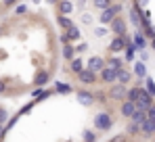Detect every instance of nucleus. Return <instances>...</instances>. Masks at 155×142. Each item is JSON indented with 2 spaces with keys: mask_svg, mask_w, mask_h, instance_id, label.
Instances as JSON below:
<instances>
[{
  "mask_svg": "<svg viewBox=\"0 0 155 142\" xmlns=\"http://www.w3.org/2000/svg\"><path fill=\"white\" fill-rule=\"evenodd\" d=\"M122 13V4H109V6H105L101 8V15H99V19H101V23H109L113 17H117Z\"/></svg>",
  "mask_w": 155,
  "mask_h": 142,
  "instance_id": "f257e3e1",
  "label": "nucleus"
},
{
  "mask_svg": "<svg viewBox=\"0 0 155 142\" xmlns=\"http://www.w3.org/2000/svg\"><path fill=\"white\" fill-rule=\"evenodd\" d=\"M111 125H113V119H111V115L109 113H97V117H94V127L97 130H111Z\"/></svg>",
  "mask_w": 155,
  "mask_h": 142,
  "instance_id": "f03ea898",
  "label": "nucleus"
},
{
  "mask_svg": "<svg viewBox=\"0 0 155 142\" xmlns=\"http://www.w3.org/2000/svg\"><path fill=\"white\" fill-rule=\"evenodd\" d=\"M153 102V94H149L147 92V88H138V98H136V107H140V109H147L149 105Z\"/></svg>",
  "mask_w": 155,
  "mask_h": 142,
  "instance_id": "7ed1b4c3",
  "label": "nucleus"
},
{
  "mask_svg": "<svg viewBox=\"0 0 155 142\" xmlns=\"http://www.w3.org/2000/svg\"><path fill=\"white\" fill-rule=\"evenodd\" d=\"M126 84H115V86H111V90H109V98L111 100H124L126 98Z\"/></svg>",
  "mask_w": 155,
  "mask_h": 142,
  "instance_id": "20e7f679",
  "label": "nucleus"
},
{
  "mask_svg": "<svg viewBox=\"0 0 155 142\" xmlns=\"http://www.w3.org/2000/svg\"><path fill=\"white\" fill-rule=\"evenodd\" d=\"M78 79L82 82V84H86V86H92L94 82H97V73L94 71H90L88 67L82 71H78Z\"/></svg>",
  "mask_w": 155,
  "mask_h": 142,
  "instance_id": "39448f33",
  "label": "nucleus"
},
{
  "mask_svg": "<svg viewBox=\"0 0 155 142\" xmlns=\"http://www.w3.org/2000/svg\"><path fill=\"white\" fill-rule=\"evenodd\" d=\"M109 23H111V31H113L115 36H124V34H126V21H124V19L113 17Z\"/></svg>",
  "mask_w": 155,
  "mask_h": 142,
  "instance_id": "423d86ee",
  "label": "nucleus"
},
{
  "mask_svg": "<svg viewBox=\"0 0 155 142\" xmlns=\"http://www.w3.org/2000/svg\"><path fill=\"white\" fill-rule=\"evenodd\" d=\"M124 48H126V36H115V38L111 40V44H109V50L115 52V54L122 52Z\"/></svg>",
  "mask_w": 155,
  "mask_h": 142,
  "instance_id": "0eeeda50",
  "label": "nucleus"
},
{
  "mask_svg": "<svg viewBox=\"0 0 155 142\" xmlns=\"http://www.w3.org/2000/svg\"><path fill=\"white\" fill-rule=\"evenodd\" d=\"M76 96H78V102H80V105H84V107H90V105L94 102V94H92V92L80 90V92H76Z\"/></svg>",
  "mask_w": 155,
  "mask_h": 142,
  "instance_id": "6e6552de",
  "label": "nucleus"
},
{
  "mask_svg": "<svg viewBox=\"0 0 155 142\" xmlns=\"http://www.w3.org/2000/svg\"><path fill=\"white\" fill-rule=\"evenodd\" d=\"M86 67H88L90 71H94V73H99V71L105 67V59L103 56H92V59L86 63Z\"/></svg>",
  "mask_w": 155,
  "mask_h": 142,
  "instance_id": "1a4fd4ad",
  "label": "nucleus"
},
{
  "mask_svg": "<svg viewBox=\"0 0 155 142\" xmlns=\"http://www.w3.org/2000/svg\"><path fill=\"white\" fill-rule=\"evenodd\" d=\"M99 73H101V82H105V84H113L115 82V69H111L109 65L103 67Z\"/></svg>",
  "mask_w": 155,
  "mask_h": 142,
  "instance_id": "9d476101",
  "label": "nucleus"
},
{
  "mask_svg": "<svg viewBox=\"0 0 155 142\" xmlns=\"http://www.w3.org/2000/svg\"><path fill=\"white\" fill-rule=\"evenodd\" d=\"M130 21L136 25L138 29H143V15H140V8H138L136 4H134V6H132V11H130Z\"/></svg>",
  "mask_w": 155,
  "mask_h": 142,
  "instance_id": "9b49d317",
  "label": "nucleus"
},
{
  "mask_svg": "<svg viewBox=\"0 0 155 142\" xmlns=\"http://www.w3.org/2000/svg\"><path fill=\"white\" fill-rule=\"evenodd\" d=\"M130 79H132V73H130L126 67L115 69V82H120V84H128Z\"/></svg>",
  "mask_w": 155,
  "mask_h": 142,
  "instance_id": "f8f14e48",
  "label": "nucleus"
},
{
  "mask_svg": "<svg viewBox=\"0 0 155 142\" xmlns=\"http://www.w3.org/2000/svg\"><path fill=\"white\" fill-rule=\"evenodd\" d=\"M134 109H136V105L128 100V98H124V102H122V109H120V113L124 115V117H130L132 113H134Z\"/></svg>",
  "mask_w": 155,
  "mask_h": 142,
  "instance_id": "ddd939ff",
  "label": "nucleus"
},
{
  "mask_svg": "<svg viewBox=\"0 0 155 142\" xmlns=\"http://www.w3.org/2000/svg\"><path fill=\"white\" fill-rule=\"evenodd\" d=\"M74 13V2L71 0H61L59 2V15H71Z\"/></svg>",
  "mask_w": 155,
  "mask_h": 142,
  "instance_id": "4468645a",
  "label": "nucleus"
},
{
  "mask_svg": "<svg viewBox=\"0 0 155 142\" xmlns=\"http://www.w3.org/2000/svg\"><path fill=\"white\" fill-rule=\"evenodd\" d=\"M132 44L136 46V50H145V46H147V40H145V34H140V31H136V34H134V40H132Z\"/></svg>",
  "mask_w": 155,
  "mask_h": 142,
  "instance_id": "2eb2a0df",
  "label": "nucleus"
},
{
  "mask_svg": "<svg viewBox=\"0 0 155 142\" xmlns=\"http://www.w3.org/2000/svg\"><path fill=\"white\" fill-rule=\"evenodd\" d=\"M130 119H132V121H136V123H140V121H145V119H147V111H145V109H140V107H136V109H134V113L130 115Z\"/></svg>",
  "mask_w": 155,
  "mask_h": 142,
  "instance_id": "dca6fc26",
  "label": "nucleus"
},
{
  "mask_svg": "<svg viewBox=\"0 0 155 142\" xmlns=\"http://www.w3.org/2000/svg\"><path fill=\"white\" fill-rule=\"evenodd\" d=\"M140 132H143L145 136H153V121H151V119L140 121Z\"/></svg>",
  "mask_w": 155,
  "mask_h": 142,
  "instance_id": "f3484780",
  "label": "nucleus"
},
{
  "mask_svg": "<svg viewBox=\"0 0 155 142\" xmlns=\"http://www.w3.org/2000/svg\"><path fill=\"white\" fill-rule=\"evenodd\" d=\"M134 73H136V77H145L147 75V67H145V63H140V61H136L134 63Z\"/></svg>",
  "mask_w": 155,
  "mask_h": 142,
  "instance_id": "a211bd4d",
  "label": "nucleus"
},
{
  "mask_svg": "<svg viewBox=\"0 0 155 142\" xmlns=\"http://www.w3.org/2000/svg\"><path fill=\"white\" fill-rule=\"evenodd\" d=\"M69 67H71V71H74V73H78V71H82V69H84V61H82V59H76V56H74V59L69 61Z\"/></svg>",
  "mask_w": 155,
  "mask_h": 142,
  "instance_id": "6ab92c4d",
  "label": "nucleus"
},
{
  "mask_svg": "<svg viewBox=\"0 0 155 142\" xmlns=\"http://www.w3.org/2000/svg\"><path fill=\"white\" fill-rule=\"evenodd\" d=\"M63 56H65V59H67V61H71V59H74V56H76V48L71 46V44H69V42H67V44H65V46H63Z\"/></svg>",
  "mask_w": 155,
  "mask_h": 142,
  "instance_id": "aec40b11",
  "label": "nucleus"
},
{
  "mask_svg": "<svg viewBox=\"0 0 155 142\" xmlns=\"http://www.w3.org/2000/svg\"><path fill=\"white\" fill-rule=\"evenodd\" d=\"M54 88H57V92H61V94H69V92H74L71 84H61V82H57Z\"/></svg>",
  "mask_w": 155,
  "mask_h": 142,
  "instance_id": "412c9836",
  "label": "nucleus"
},
{
  "mask_svg": "<svg viewBox=\"0 0 155 142\" xmlns=\"http://www.w3.org/2000/svg\"><path fill=\"white\" fill-rule=\"evenodd\" d=\"M126 134H128V136H136V134H140V123L132 121L128 127H126Z\"/></svg>",
  "mask_w": 155,
  "mask_h": 142,
  "instance_id": "4be33fe9",
  "label": "nucleus"
},
{
  "mask_svg": "<svg viewBox=\"0 0 155 142\" xmlns=\"http://www.w3.org/2000/svg\"><path fill=\"white\" fill-rule=\"evenodd\" d=\"M111 69H120V67H124V61L120 59V56H113V59H109V61H105Z\"/></svg>",
  "mask_w": 155,
  "mask_h": 142,
  "instance_id": "5701e85b",
  "label": "nucleus"
},
{
  "mask_svg": "<svg viewBox=\"0 0 155 142\" xmlns=\"http://www.w3.org/2000/svg\"><path fill=\"white\" fill-rule=\"evenodd\" d=\"M57 23L61 25V27H65V29H67V27H71V25H74V21H71L67 15H59V17H57Z\"/></svg>",
  "mask_w": 155,
  "mask_h": 142,
  "instance_id": "b1692460",
  "label": "nucleus"
},
{
  "mask_svg": "<svg viewBox=\"0 0 155 142\" xmlns=\"http://www.w3.org/2000/svg\"><path fill=\"white\" fill-rule=\"evenodd\" d=\"M46 82H48V73H46V71L38 73V77H36V86H38V88H42V86H44Z\"/></svg>",
  "mask_w": 155,
  "mask_h": 142,
  "instance_id": "393cba45",
  "label": "nucleus"
},
{
  "mask_svg": "<svg viewBox=\"0 0 155 142\" xmlns=\"http://www.w3.org/2000/svg\"><path fill=\"white\" fill-rule=\"evenodd\" d=\"M143 79H145V84H147V92L155 96V84H153V79H151V77H147V75H145Z\"/></svg>",
  "mask_w": 155,
  "mask_h": 142,
  "instance_id": "a878e982",
  "label": "nucleus"
},
{
  "mask_svg": "<svg viewBox=\"0 0 155 142\" xmlns=\"http://www.w3.org/2000/svg\"><path fill=\"white\" fill-rule=\"evenodd\" d=\"M126 98H128V100H132V102H136V98H138V88L128 90V92H126Z\"/></svg>",
  "mask_w": 155,
  "mask_h": 142,
  "instance_id": "bb28decb",
  "label": "nucleus"
},
{
  "mask_svg": "<svg viewBox=\"0 0 155 142\" xmlns=\"http://www.w3.org/2000/svg\"><path fill=\"white\" fill-rule=\"evenodd\" d=\"M0 123H2V125L8 123V111H6V109H0Z\"/></svg>",
  "mask_w": 155,
  "mask_h": 142,
  "instance_id": "cd10ccee",
  "label": "nucleus"
},
{
  "mask_svg": "<svg viewBox=\"0 0 155 142\" xmlns=\"http://www.w3.org/2000/svg\"><path fill=\"white\" fill-rule=\"evenodd\" d=\"M145 111H147V119H155V105H153V102H151Z\"/></svg>",
  "mask_w": 155,
  "mask_h": 142,
  "instance_id": "c85d7f7f",
  "label": "nucleus"
},
{
  "mask_svg": "<svg viewBox=\"0 0 155 142\" xmlns=\"http://www.w3.org/2000/svg\"><path fill=\"white\" fill-rule=\"evenodd\" d=\"M107 31H109V29H105L103 25H101V27H97V29H94V36H97V38H105V36H107Z\"/></svg>",
  "mask_w": 155,
  "mask_h": 142,
  "instance_id": "c756f323",
  "label": "nucleus"
},
{
  "mask_svg": "<svg viewBox=\"0 0 155 142\" xmlns=\"http://www.w3.org/2000/svg\"><path fill=\"white\" fill-rule=\"evenodd\" d=\"M82 138H84V140H88V142L97 140V136H94V132H88V130H86V132L82 134Z\"/></svg>",
  "mask_w": 155,
  "mask_h": 142,
  "instance_id": "7c9ffc66",
  "label": "nucleus"
},
{
  "mask_svg": "<svg viewBox=\"0 0 155 142\" xmlns=\"http://www.w3.org/2000/svg\"><path fill=\"white\" fill-rule=\"evenodd\" d=\"M111 4V0H94V6L97 8H105V6H109Z\"/></svg>",
  "mask_w": 155,
  "mask_h": 142,
  "instance_id": "2f4dec72",
  "label": "nucleus"
},
{
  "mask_svg": "<svg viewBox=\"0 0 155 142\" xmlns=\"http://www.w3.org/2000/svg\"><path fill=\"white\" fill-rule=\"evenodd\" d=\"M15 13H17V15H25V13H27V6H25V4H19V6L15 8Z\"/></svg>",
  "mask_w": 155,
  "mask_h": 142,
  "instance_id": "473e14b6",
  "label": "nucleus"
},
{
  "mask_svg": "<svg viewBox=\"0 0 155 142\" xmlns=\"http://www.w3.org/2000/svg\"><path fill=\"white\" fill-rule=\"evenodd\" d=\"M4 136H6V125H2V123H0V140H2Z\"/></svg>",
  "mask_w": 155,
  "mask_h": 142,
  "instance_id": "72a5a7b5",
  "label": "nucleus"
},
{
  "mask_svg": "<svg viewBox=\"0 0 155 142\" xmlns=\"http://www.w3.org/2000/svg\"><path fill=\"white\" fill-rule=\"evenodd\" d=\"M86 48H88V44H78V46H76V52H84Z\"/></svg>",
  "mask_w": 155,
  "mask_h": 142,
  "instance_id": "f704fd0d",
  "label": "nucleus"
},
{
  "mask_svg": "<svg viewBox=\"0 0 155 142\" xmlns=\"http://www.w3.org/2000/svg\"><path fill=\"white\" fill-rule=\"evenodd\" d=\"M82 21H84V23H90V21H92V17L86 13V15H82Z\"/></svg>",
  "mask_w": 155,
  "mask_h": 142,
  "instance_id": "c9c22d12",
  "label": "nucleus"
},
{
  "mask_svg": "<svg viewBox=\"0 0 155 142\" xmlns=\"http://www.w3.org/2000/svg\"><path fill=\"white\" fill-rule=\"evenodd\" d=\"M13 2H15V0H2V4H4V6H11Z\"/></svg>",
  "mask_w": 155,
  "mask_h": 142,
  "instance_id": "e433bc0d",
  "label": "nucleus"
},
{
  "mask_svg": "<svg viewBox=\"0 0 155 142\" xmlns=\"http://www.w3.org/2000/svg\"><path fill=\"white\" fill-rule=\"evenodd\" d=\"M4 88H6V86H4V82H2V79H0V94H2V92H4Z\"/></svg>",
  "mask_w": 155,
  "mask_h": 142,
  "instance_id": "4c0bfd02",
  "label": "nucleus"
},
{
  "mask_svg": "<svg viewBox=\"0 0 155 142\" xmlns=\"http://www.w3.org/2000/svg\"><path fill=\"white\" fill-rule=\"evenodd\" d=\"M147 2H149V0H138V4H140V6H145Z\"/></svg>",
  "mask_w": 155,
  "mask_h": 142,
  "instance_id": "58836bf2",
  "label": "nucleus"
},
{
  "mask_svg": "<svg viewBox=\"0 0 155 142\" xmlns=\"http://www.w3.org/2000/svg\"><path fill=\"white\" fill-rule=\"evenodd\" d=\"M46 2H48V4H57L59 0H46Z\"/></svg>",
  "mask_w": 155,
  "mask_h": 142,
  "instance_id": "ea45409f",
  "label": "nucleus"
},
{
  "mask_svg": "<svg viewBox=\"0 0 155 142\" xmlns=\"http://www.w3.org/2000/svg\"><path fill=\"white\" fill-rule=\"evenodd\" d=\"M151 121H153V134H155V119H151Z\"/></svg>",
  "mask_w": 155,
  "mask_h": 142,
  "instance_id": "a19ab883",
  "label": "nucleus"
},
{
  "mask_svg": "<svg viewBox=\"0 0 155 142\" xmlns=\"http://www.w3.org/2000/svg\"><path fill=\"white\" fill-rule=\"evenodd\" d=\"M151 40H153V50H155V36H153V38H151Z\"/></svg>",
  "mask_w": 155,
  "mask_h": 142,
  "instance_id": "79ce46f5",
  "label": "nucleus"
}]
</instances>
